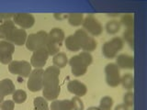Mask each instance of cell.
Listing matches in <instances>:
<instances>
[{
	"label": "cell",
	"instance_id": "6da1fadb",
	"mask_svg": "<svg viewBox=\"0 0 147 110\" xmlns=\"http://www.w3.org/2000/svg\"><path fill=\"white\" fill-rule=\"evenodd\" d=\"M60 69L56 66H49L42 75V95L46 100H56L61 92L60 86Z\"/></svg>",
	"mask_w": 147,
	"mask_h": 110
},
{
	"label": "cell",
	"instance_id": "7a4b0ae2",
	"mask_svg": "<svg viewBox=\"0 0 147 110\" xmlns=\"http://www.w3.org/2000/svg\"><path fill=\"white\" fill-rule=\"evenodd\" d=\"M48 42V33L44 30H40L36 33H32L28 36L26 40V48L30 52L46 48Z\"/></svg>",
	"mask_w": 147,
	"mask_h": 110
},
{
	"label": "cell",
	"instance_id": "3957f363",
	"mask_svg": "<svg viewBox=\"0 0 147 110\" xmlns=\"http://www.w3.org/2000/svg\"><path fill=\"white\" fill-rule=\"evenodd\" d=\"M124 46V40L121 37H114L110 40L103 44L102 53L108 59L116 58L118 52L121 50Z\"/></svg>",
	"mask_w": 147,
	"mask_h": 110
},
{
	"label": "cell",
	"instance_id": "277c9868",
	"mask_svg": "<svg viewBox=\"0 0 147 110\" xmlns=\"http://www.w3.org/2000/svg\"><path fill=\"white\" fill-rule=\"evenodd\" d=\"M75 35L80 45V48L84 52H93L98 47V42L96 40L91 37L85 30H77L75 32Z\"/></svg>",
	"mask_w": 147,
	"mask_h": 110
},
{
	"label": "cell",
	"instance_id": "5b68a950",
	"mask_svg": "<svg viewBox=\"0 0 147 110\" xmlns=\"http://www.w3.org/2000/svg\"><path fill=\"white\" fill-rule=\"evenodd\" d=\"M106 82L110 87H117L121 85V71L116 63H108L105 67Z\"/></svg>",
	"mask_w": 147,
	"mask_h": 110
},
{
	"label": "cell",
	"instance_id": "8992f818",
	"mask_svg": "<svg viewBox=\"0 0 147 110\" xmlns=\"http://www.w3.org/2000/svg\"><path fill=\"white\" fill-rule=\"evenodd\" d=\"M31 67V64L27 61H12L8 64V71L12 74L26 78L30 76Z\"/></svg>",
	"mask_w": 147,
	"mask_h": 110
},
{
	"label": "cell",
	"instance_id": "52a82bcc",
	"mask_svg": "<svg viewBox=\"0 0 147 110\" xmlns=\"http://www.w3.org/2000/svg\"><path fill=\"white\" fill-rule=\"evenodd\" d=\"M83 28L92 36H99L103 32V27L98 19L93 15H87L83 21Z\"/></svg>",
	"mask_w": 147,
	"mask_h": 110
},
{
	"label": "cell",
	"instance_id": "ba28073f",
	"mask_svg": "<svg viewBox=\"0 0 147 110\" xmlns=\"http://www.w3.org/2000/svg\"><path fill=\"white\" fill-rule=\"evenodd\" d=\"M44 70L42 68L38 69L35 68L33 71H31L30 74L29 76V79L27 82V87L30 91L39 92L42 90V75Z\"/></svg>",
	"mask_w": 147,
	"mask_h": 110
},
{
	"label": "cell",
	"instance_id": "9c48e42d",
	"mask_svg": "<svg viewBox=\"0 0 147 110\" xmlns=\"http://www.w3.org/2000/svg\"><path fill=\"white\" fill-rule=\"evenodd\" d=\"M15 46L7 40H0V62L9 64L12 62Z\"/></svg>",
	"mask_w": 147,
	"mask_h": 110
},
{
	"label": "cell",
	"instance_id": "30bf717a",
	"mask_svg": "<svg viewBox=\"0 0 147 110\" xmlns=\"http://www.w3.org/2000/svg\"><path fill=\"white\" fill-rule=\"evenodd\" d=\"M13 22L21 29H30L35 23V17L30 13H16L13 16Z\"/></svg>",
	"mask_w": 147,
	"mask_h": 110
},
{
	"label": "cell",
	"instance_id": "8fae6325",
	"mask_svg": "<svg viewBox=\"0 0 147 110\" xmlns=\"http://www.w3.org/2000/svg\"><path fill=\"white\" fill-rule=\"evenodd\" d=\"M49 56H50L49 52H48V50H46V48H42V49L35 50L30 57L31 66L38 68V69L42 68L46 64V62H47Z\"/></svg>",
	"mask_w": 147,
	"mask_h": 110
},
{
	"label": "cell",
	"instance_id": "7c38bea8",
	"mask_svg": "<svg viewBox=\"0 0 147 110\" xmlns=\"http://www.w3.org/2000/svg\"><path fill=\"white\" fill-rule=\"evenodd\" d=\"M69 64L71 67V72L73 73V75H75L76 77L83 76L85 75L87 72V67L86 65V63L82 61V59L78 56V55H75L73 56L70 60H69Z\"/></svg>",
	"mask_w": 147,
	"mask_h": 110
},
{
	"label": "cell",
	"instance_id": "4fadbf2b",
	"mask_svg": "<svg viewBox=\"0 0 147 110\" xmlns=\"http://www.w3.org/2000/svg\"><path fill=\"white\" fill-rule=\"evenodd\" d=\"M27 38H28V35L25 30L21 29V28H16V29L11 32V34L9 35L7 40L9 41V42H11L12 44L22 46L26 43Z\"/></svg>",
	"mask_w": 147,
	"mask_h": 110
},
{
	"label": "cell",
	"instance_id": "5bb4252c",
	"mask_svg": "<svg viewBox=\"0 0 147 110\" xmlns=\"http://www.w3.org/2000/svg\"><path fill=\"white\" fill-rule=\"evenodd\" d=\"M67 89L68 91L75 95V96H78V97H83L85 96L87 93V87L86 85L78 80H71L69 81L67 84Z\"/></svg>",
	"mask_w": 147,
	"mask_h": 110
},
{
	"label": "cell",
	"instance_id": "9a60e30c",
	"mask_svg": "<svg viewBox=\"0 0 147 110\" xmlns=\"http://www.w3.org/2000/svg\"><path fill=\"white\" fill-rule=\"evenodd\" d=\"M116 64L119 69H131L134 68V57L126 53H121L116 56Z\"/></svg>",
	"mask_w": 147,
	"mask_h": 110
},
{
	"label": "cell",
	"instance_id": "2e32d148",
	"mask_svg": "<svg viewBox=\"0 0 147 110\" xmlns=\"http://www.w3.org/2000/svg\"><path fill=\"white\" fill-rule=\"evenodd\" d=\"M48 39L52 43L61 47L63 40H65V34L61 28H53L48 33Z\"/></svg>",
	"mask_w": 147,
	"mask_h": 110
},
{
	"label": "cell",
	"instance_id": "e0dca14e",
	"mask_svg": "<svg viewBox=\"0 0 147 110\" xmlns=\"http://www.w3.org/2000/svg\"><path fill=\"white\" fill-rule=\"evenodd\" d=\"M16 29L15 23L13 20H5L3 23L0 24V38L7 40V39L11 34V32Z\"/></svg>",
	"mask_w": 147,
	"mask_h": 110
},
{
	"label": "cell",
	"instance_id": "ac0fdd59",
	"mask_svg": "<svg viewBox=\"0 0 147 110\" xmlns=\"http://www.w3.org/2000/svg\"><path fill=\"white\" fill-rule=\"evenodd\" d=\"M51 110H73L71 100H53L51 104Z\"/></svg>",
	"mask_w": 147,
	"mask_h": 110
},
{
	"label": "cell",
	"instance_id": "d6986e66",
	"mask_svg": "<svg viewBox=\"0 0 147 110\" xmlns=\"http://www.w3.org/2000/svg\"><path fill=\"white\" fill-rule=\"evenodd\" d=\"M0 90L3 93L5 96L12 95L15 92V85L11 79L9 78H6L0 81Z\"/></svg>",
	"mask_w": 147,
	"mask_h": 110
},
{
	"label": "cell",
	"instance_id": "ffe728a7",
	"mask_svg": "<svg viewBox=\"0 0 147 110\" xmlns=\"http://www.w3.org/2000/svg\"><path fill=\"white\" fill-rule=\"evenodd\" d=\"M64 45L70 52H78V50H81L79 42H78L76 37L74 34L66 37L65 40H64Z\"/></svg>",
	"mask_w": 147,
	"mask_h": 110
},
{
	"label": "cell",
	"instance_id": "44dd1931",
	"mask_svg": "<svg viewBox=\"0 0 147 110\" xmlns=\"http://www.w3.org/2000/svg\"><path fill=\"white\" fill-rule=\"evenodd\" d=\"M53 63L54 66L58 67L59 69L64 68L66 66V64L68 63L67 55L64 52H58L57 54H55L53 56Z\"/></svg>",
	"mask_w": 147,
	"mask_h": 110
},
{
	"label": "cell",
	"instance_id": "7402d4cb",
	"mask_svg": "<svg viewBox=\"0 0 147 110\" xmlns=\"http://www.w3.org/2000/svg\"><path fill=\"white\" fill-rule=\"evenodd\" d=\"M121 84L124 89L131 91L134 87V77L131 73H125L121 77Z\"/></svg>",
	"mask_w": 147,
	"mask_h": 110
},
{
	"label": "cell",
	"instance_id": "603a6c76",
	"mask_svg": "<svg viewBox=\"0 0 147 110\" xmlns=\"http://www.w3.org/2000/svg\"><path fill=\"white\" fill-rule=\"evenodd\" d=\"M121 25L119 20L113 19V20L108 21L105 28H106V31H107L109 34L115 35L121 30Z\"/></svg>",
	"mask_w": 147,
	"mask_h": 110
},
{
	"label": "cell",
	"instance_id": "cb8c5ba5",
	"mask_svg": "<svg viewBox=\"0 0 147 110\" xmlns=\"http://www.w3.org/2000/svg\"><path fill=\"white\" fill-rule=\"evenodd\" d=\"M84 15L81 13H72V14H69L68 16V22L69 24L71 26L74 27H78V26H81L83 24V21H84Z\"/></svg>",
	"mask_w": 147,
	"mask_h": 110
},
{
	"label": "cell",
	"instance_id": "d4e9b609",
	"mask_svg": "<svg viewBox=\"0 0 147 110\" xmlns=\"http://www.w3.org/2000/svg\"><path fill=\"white\" fill-rule=\"evenodd\" d=\"M33 109L34 110H49L48 102L42 96L35 97L33 101Z\"/></svg>",
	"mask_w": 147,
	"mask_h": 110
},
{
	"label": "cell",
	"instance_id": "484cf974",
	"mask_svg": "<svg viewBox=\"0 0 147 110\" xmlns=\"http://www.w3.org/2000/svg\"><path fill=\"white\" fill-rule=\"evenodd\" d=\"M26 99H27V93L24 90L18 89L12 94V100L14 101L15 104H18V105L22 104L25 102Z\"/></svg>",
	"mask_w": 147,
	"mask_h": 110
},
{
	"label": "cell",
	"instance_id": "4316f807",
	"mask_svg": "<svg viewBox=\"0 0 147 110\" xmlns=\"http://www.w3.org/2000/svg\"><path fill=\"white\" fill-rule=\"evenodd\" d=\"M122 37V40H125L130 45V47L132 49L134 48V31H133V29H126L123 32Z\"/></svg>",
	"mask_w": 147,
	"mask_h": 110
},
{
	"label": "cell",
	"instance_id": "83f0119b",
	"mask_svg": "<svg viewBox=\"0 0 147 110\" xmlns=\"http://www.w3.org/2000/svg\"><path fill=\"white\" fill-rule=\"evenodd\" d=\"M121 25H123L124 27H126V29H133L134 27V17L131 14H126L123 15L119 20Z\"/></svg>",
	"mask_w": 147,
	"mask_h": 110
},
{
	"label": "cell",
	"instance_id": "f1b7e54d",
	"mask_svg": "<svg viewBox=\"0 0 147 110\" xmlns=\"http://www.w3.org/2000/svg\"><path fill=\"white\" fill-rule=\"evenodd\" d=\"M123 104L127 105L128 107H133V104H134V94H133V92L128 91L126 94H124Z\"/></svg>",
	"mask_w": 147,
	"mask_h": 110
},
{
	"label": "cell",
	"instance_id": "f546056e",
	"mask_svg": "<svg viewBox=\"0 0 147 110\" xmlns=\"http://www.w3.org/2000/svg\"><path fill=\"white\" fill-rule=\"evenodd\" d=\"M113 104H114L113 98L110 97V96H104V97H102L100 99V102H99L100 107H106V108H109V109L112 108Z\"/></svg>",
	"mask_w": 147,
	"mask_h": 110
},
{
	"label": "cell",
	"instance_id": "4dcf8cb0",
	"mask_svg": "<svg viewBox=\"0 0 147 110\" xmlns=\"http://www.w3.org/2000/svg\"><path fill=\"white\" fill-rule=\"evenodd\" d=\"M73 103V110H85V105L83 101L78 96H74L71 99Z\"/></svg>",
	"mask_w": 147,
	"mask_h": 110
},
{
	"label": "cell",
	"instance_id": "1f68e13d",
	"mask_svg": "<svg viewBox=\"0 0 147 110\" xmlns=\"http://www.w3.org/2000/svg\"><path fill=\"white\" fill-rule=\"evenodd\" d=\"M78 56H79L82 61L86 63V65L88 67L90 64L93 62V56L91 55L90 52H82L78 54Z\"/></svg>",
	"mask_w": 147,
	"mask_h": 110
},
{
	"label": "cell",
	"instance_id": "d6a6232c",
	"mask_svg": "<svg viewBox=\"0 0 147 110\" xmlns=\"http://www.w3.org/2000/svg\"><path fill=\"white\" fill-rule=\"evenodd\" d=\"M0 105H1L3 110H14L15 103H14L13 100H6V101H3V102L0 104Z\"/></svg>",
	"mask_w": 147,
	"mask_h": 110
},
{
	"label": "cell",
	"instance_id": "836d02e7",
	"mask_svg": "<svg viewBox=\"0 0 147 110\" xmlns=\"http://www.w3.org/2000/svg\"><path fill=\"white\" fill-rule=\"evenodd\" d=\"M14 14L12 13H1L0 14V21L1 20H8L10 19L11 17H13Z\"/></svg>",
	"mask_w": 147,
	"mask_h": 110
},
{
	"label": "cell",
	"instance_id": "e575fe53",
	"mask_svg": "<svg viewBox=\"0 0 147 110\" xmlns=\"http://www.w3.org/2000/svg\"><path fill=\"white\" fill-rule=\"evenodd\" d=\"M114 110H129V107L124 104H119L114 108Z\"/></svg>",
	"mask_w": 147,
	"mask_h": 110
},
{
	"label": "cell",
	"instance_id": "d590c367",
	"mask_svg": "<svg viewBox=\"0 0 147 110\" xmlns=\"http://www.w3.org/2000/svg\"><path fill=\"white\" fill-rule=\"evenodd\" d=\"M4 97H5V95H3V93L1 92V90H0V104H1L3 101H4Z\"/></svg>",
	"mask_w": 147,
	"mask_h": 110
},
{
	"label": "cell",
	"instance_id": "8d00e7d4",
	"mask_svg": "<svg viewBox=\"0 0 147 110\" xmlns=\"http://www.w3.org/2000/svg\"><path fill=\"white\" fill-rule=\"evenodd\" d=\"M96 110H111V109L106 108V107H100V105H98V107H96Z\"/></svg>",
	"mask_w": 147,
	"mask_h": 110
},
{
	"label": "cell",
	"instance_id": "74e56055",
	"mask_svg": "<svg viewBox=\"0 0 147 110\" xmlns=\"http://www.w3.org/2000/svg\"><path fill=\"white\" fill-rule=\"evenodd\" d=\"M86 110H96V107H88Z\"/></svg>",
	"mask_w": 147,
	"mask_h": 110
},
{
	"label": "cell",
	"instance_id": "f35d334b",
	"mask_svg": "<svg viewBox=\"0 0 147 110\" xmlns=\"http://www.w3.org/2000/svg\"><path fill=\"white\" fill-rule=\"evenodd\" d=\"M0 110H3V109H2V107H1V105H0Z\"/></svg>",
	"mask_w": 147,
	"mask_h": 110
}]
</instances>
